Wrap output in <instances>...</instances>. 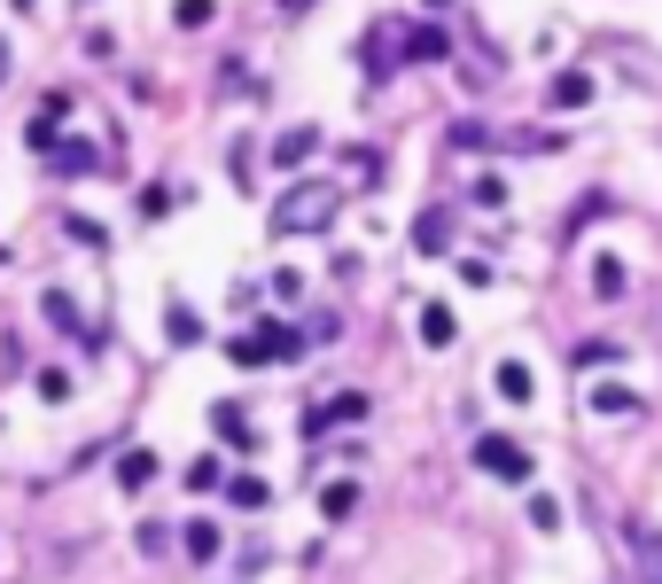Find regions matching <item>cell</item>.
<instances>
[{
	"label": "cell",
	"mask_w": 662,
	"mask_h": 584,
	"mask_svg": "<svg viewBox=\"0 0 662 584\" xmlns=\"http://www.w3.org/2000/svg\"><path fill=\"white\" fill-rule=\"evenodd\" d=\"M351 507H359V483H351V475H344V483H327V491H319V515H327V523H344Z\"/></svg>",
	"instance_id": "d6986e66"
},
{
	"label": "cell",
	"mask_w": 662,
	"mask_h": 584,
	"mask_svg": "<svg viewBox=\"0 0 662 584\" xmlns=\"http://www.w3.org/2000/svg\"><path fill=\"white\" fill-rule=\"evenodd\" d=\"M63 234H70V242H87V249H110V234H102L94 218H63Z\"/></svg>",
	"instance_id": "484cf974"
},
{
	"label": "cell",
	"mask_w": 662,
	"mask_h": 584,
	"mask_svg": "<svg viewBox=\"0 0 662 584\" xmlns=\"http://www.w3.org/2000/svg\"><path fill=\"white\" fill-rule=\"evenodd\" d=\"M211 16H218V0H172V24L180 32H203Z\"/></svg>",
	"instance_id": "44dd1931"
},
{
	"label": "cell",
	"mask_w": 662,
	"mask_h": 584,
	"mask_svg": "<svg viewBox=\"0 0 662 584\" xmlns=\"http://www.w3.org/2000/svg\"><path fill=\"white\" fill-rule=\"evenodd\" d=\"M188 491H226V468H218V460H195V468H188Z\"/></svg>",
	"instance_id": "cb8c5ba5"
},
{
	"label": "cell",
	"mask_w": 662,
	"mask_h": 584,
	"mask_svg": "<svg viewBox=\"0 0 662 584\" xmlns=\"http://www.w3.org/2000/svg\"><path fill=\"white\" fill-rule=\"evenodd\" d=\"M445 141H452V148H483V125H475V117H460V125H452Z\"/></svg>",
	"instance_id": "f546056e"
},
{
	"label": "cell",
	"mask_w": 662,
	"mask_h": 584,
	"mask_svg": "<svg viewBox=\"0 0 662 584\" xmlns=\"http://www.w3.org/2000/svg\"><path fill=\"white\" fill-rule=\"evenodd\" d=\"M616 359H624L616 344H576V367H585V374H593V367H616Z\"/></svg>",
	"instance_id": "4316f807"
},
{
	"label": "cell",
	"mask_w": 662,
	"mask_h": 584,
	"mask_svg": "<svg viewBox=\"0 0 662 584\" xmlns=\"http://www.w3.org/2000/svg\"><path fill=\"white\" fill-rule=\"evenodd\" d=\"M211 429H218L234 452H250V413H242L234 397H218V405H211Z\"/></svg>",
	"instance_id": "4fadbf2b"
},
{
	"label": "cell",
	"mask_w": 662,
	"mask_h": 584,
	"mask_svg": "<svg viewBox=\"0 0 662 584\" xmlns=\"http://www.w3.org/2000/svg\"><path fill=\"white\" fill-rule=\"evenodd\" d=\"M312 148H319V133H312V125H289V133L273 141V164H281V172H296V164H304Z\"/></svg>",
	"instance_id": "9a60e30c"
},
{
	"label": "cell",
	"mask_w": 662,
	"mask_h": 584,
	"mask_svg": "<svg viewBox=\"0 0 662 584\" xmlns=\"http://www.w3.org/2000/svg\"><path fill=\"white\" fill-rule=\"evenodd\" d=\"M0 87H9V40H0Z\"/></svg>",
	"instance_id": "4dcf8cb0"
},
{
	"label": "cell",
	"mask_w": 662,
	"mask_h": 584,
	"mask_svg": "<svg viewBox=\"0 0 662 584\" xmlns=\"http://www.w3.org/2000/svg\"><path fill=\"white\" fill-rule=\"evenodd\" d=\"M40 117H47V125H63V117H70V94H63V87H47V102H40Z\"/></svg>",
	"instance_id": "f1b7e54d"
},
{
	"label": "cell",
	"mask_w": 662,
	"mask_h": 584,
	"mask_svg": "<svg viewBox=\"0 0 662 584\" xmlns=\"http://www.w3.org/2000/svg\"><path fill=\"white\" fill-rule=\"evenodd\" d=\"M226 498H234L242 515H258V507H266L273 491H266V475H226Z\"/></svg>",
	"instance_id": "2e32d148"
},
{
	"label": "cell",
	"mask_w": 662,
	"mask_h": 584,
	"mask_svg": "<svg viewBox=\"0 0 662 584\" xmlns=\"http://www.w3.org/2000/svg\"><path fill=\"white\" fill-rule=\"evenodd\" d=\"M593 94H601V78H593V70H561L553 87H546V102H553V110H585Z\"/></svg>",
	"instance_id": "9c48e42d"
},
{
	"label": "cell",
	"mask_w": 662,
	"mask_h": 584,
	"mask_svg": "<svg viewBox=\"0 0 662 584\" xmlns=\"http://www.w3.org/2000/svg\"><path fill=\"white\" fill-rule=\"evenodd\" d=\"M141 218H148V226L172 218V188H141Z\"/></svg>",
	"instance_id": "d4e9b609"
},
{
	"label": "cell",
	"mask_w": 662,
	"mask_h": 584,
	"mask_svg": "<svg viewBox=\"0 0 662 584\" xmlns=\"http://www.w3.org/2000/svg\"><path fill=\"white\" fill-rule=\"evenodd\" d=\"M422 344H429V351H452V344H460L452 304H422Z\"/></svg>",
	"instance_id": "7c38bea8"
},
{
	"label": "cell",
	"mask_w": 662,
	"mask_h": 584,
	"mask_svg": "<svg viewBox=\"0 0 662 584\" xmlns=\"http://www.w3.org/2000/svg\"><path fill=\"white\" fill-rule=\"evenodd\" d=\"M624 289H631V281H624V258H593V296H601V304H616Z\"/></svg>",
	"instance_id": "e0dca14e"
},
{
	"label": "cell",
	"mask_w": 662,
	"mask_h": 584,
	"mask_svg": "<svg viewBox=\"0 0 662 584\" xmlns=\"http://www.w3.org/2000/svg\"><path fill=\"white\" fill-rule=\"evenodd\" d=\"M367 405H374L367 390H327V397H319V405L304 413V429L319 437V429H336V422H367Z\"/></svg>",
	"instance_id": "5b68a950"
},
{
	"label": "cell",
	"mask_w": 662,
	"mask_h": 584,
	"mask_svg": "<svg viewBox=\"0 0 662 584\" xmlns=\"http://www.w3.org/2000/svg\"><path fill=\"white\" fill-rule=\"evenodd\" d=\"M624 546H631V561H639V584H662V530L624 523Z\"/></svg>",
	"instance_id": "ba28073f"
},
{
	"label": "cell",
	"mask_w": 662,
	"mask_h": 584,
	"mask_svg": "<svg viewBox=\"0 0 662 584\" xmlns=\"http://www.w3.org/2000/svg\"><path fill=\"white\" fill-rule=\"evenodd\" d=\"M452 32L445 24H397V63H445Z\"/></svg>",
	"instance_id": "8992f818"
},
{
	"label": "cell",
	"mask_w": 662,
	"mask_h": 584,
	"mask_svg": "<svg viewBox=\"0 0 662 584\" xmlns=\"http://www.w3.org/2000/svg\"><path fill=\"white\" fill-rule=\"evenodd\" d=\"M585 405H593V413H631V405H639V390H631V382H593V397H585Z\"/></svg>",
	"instance_id": "ac0fdd59"
},
{
	"label": "cell",
	"mask_w": 662,
	"mask_h": 584,
	"mask_svg": "<svg viewBox=\"0 0 662 584\" xmlns=\"http://www.w3.org/2000/svg\"><path fill=\"white\" fill-rule=\"evenodd\" d=\"M491 382H500L507 405H530V397H538V374H530L523 359H500V374H491Z\"/></svg>",
	"instance_id": "5bb4252c"
},
{
	"label": "cell",
	"mask_w": 662,
	"mask_h": 584,
	"mask_svg": "<svg viewBox=\"0 0 662 584\" xmlns=\"http://www.w3.org/2000/svg\"><path fill=\"white\" fill-rule=\"evenodd\" d=\"M40 312H47V319H55V327H63V336H70L78 351H87V359H102V351H110V336H102V327H94L87 312H78L63 289H47V296H40Z\"/></svg>",
	"instance_id": "3957f363"
},
{
	"label": "cell",
	"mask_w": 662,
	"mask_h": 584,
	"mask_svg": "<svg viewBox=\"0 0 662 584\" xmlns=\"http://www.w3.org/2000/svg\"><path fill=\"white\" fill-rule=\"evenodd\" d=\"M47 164H55V172H63V180H87V172H94V164H110V156H102V148H94L87 133H63V148H55Z\"/></svg>",
	"instance_id": "52a82bcc"
},
{
	"label": "cell",
	"mask_w": 662,
	"mask_h": 584,
	"mask_svg": "<svg viewBox=\"0 0 662 584\" xmlns=\"http://www.w3.org/2000/svg\"><path fill=\"white\" fill-rule=\"evenodd\" d=\"M148 475H156V452H148V445H125V452H117V491H125V498H141V491H148Z\"/></svg>",
	"instance_id": "8fae6325"
},
{
	"label": "cell",
	"mask_w": 662,
	"mask_h": 584,
	"mask_svg": "<svg viewBox=\"0 0 662 584\" xmlns=\"http://www.w3.org/2000/svg\"><path fill=\"white\" fill-rule=\"evenodd\" d=\"M336 211H344V180H296L273 203V234H327Z\"/></svg>",
	"instance_id": "6da1fadb"
},
{
	"label": "cell",
	"mask_w": 662,
	"mask_h": 584,
	"mask_svg": "<svg viewBox=\"0 0 662 584\" xmlns=\"http://www.w3.org/2000/svg\"><path fill=\"white\" fill-rule=\"evenodd\" d=\"M530 523H538V530H561V498H553V491H530Z\"/></svg>",
	"instance_id": "603a6c76"
},
{
	"label": "cell",
	"mask_w": 662,
	"mask_h": 584,
	"mask_svg": "<svg viewBox=\"0 0 662 584\" xmlns=\"http://www.w3.org/2000/svg\"><path fill=\"white\" fill-rule=\"evenodd\" d=\"M164 327H172V344H203V319H195L188 304H172V312H164Z\"/></svg>",
	"instance_id": "7402d4cb"
},
{
	"label": "cell",
	"mask_w": 662,
	"mask_h": 584,
	"mask_svg": "<svg viewBox=\"0 0 662 584\" xmlns=\"http://www.w3.org/2000/svg\"><path fill=\"white\" fill-rule=\"evenodd\" d=\"M40 397L63 405V397H70V374H63V367H40Z\"/></svg>",
	"instance_id": "83f0119b"
},
{
	"label": "cell",
	"mask_w": 662,
	"mask_h": 584,
	"mask_svg": "<svg viewBox=\"0 0 662 584\" xmlns=\"http://www.w3.org/2000/svg\"><path fill=\"white\" fill-rule=\"evenodd\" d=\"M9 9H24V16H32V9H40V0H9Z\"/></svg>",
	"instance_id": "1f68e13d"
},
{
	"label": "cell",
	"mask_w": 662,
	"mask_h": 584,
	"mask_svg": "<svg viewBox=\"0 0 662 584\" xmlns=\"http://www.w3.org/2000/svg\"><path fill=\"white\" fill-rule=\"evenodd\" d=\"M413 249H422V258H445L452 249V211H422L413 218Z\"/></svg>",
	"instance_id": "30bf717a"
},
{
	"label": "cell",
	"mask_w": 662,
	"mask_h": 584,
	"mask_svg": "<svg viewBox=\"0 0 662 584\" xmlns=\"http://www.w3.org/2000/svg\"><path fill=\"white\" fill-rule=\"evenodd\" d=\"M312 351V336L304 327H289V319H258L250 336H226V359L234 367H289V359H304Z\"/></svg>",
	"instance_id": "7a4b0ae2"
},
{
	"label": "cell",
	"mask_w": 662,
	"mask_h": 584,
	"mask_svg": "<svg viewBox=\"0 0 662 584\" xmlns=\"http://www.w3.org/2000/svg\"><path fill=\"white\" fill-rule=\"evenodd\" d=\"M475 468H483V475H500V483H530V468H538V460H530L515 437H475Z\"/></svg>",
	"instance_id": "277c9868"
},
{
	"label": "cell",
	"mask_w": 662,
	"mask_h": 584,
	"mask_svg": "<svg viewBox=\"0 0 662 584\" xmlns=\"http://www.w3.org/2000/svg\"><path fill=\"white\" fill-rule=\"evenodd\" d=\"M180 546H188V561H218V546H226V538H218V523H188V538H180Z\"/></svg>",
	"instance_id": "ffe728a7"
}]
</instances>
